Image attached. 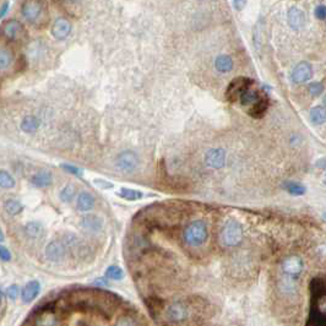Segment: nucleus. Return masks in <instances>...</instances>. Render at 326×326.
<instances>
[{"label": "nucleus", "instance_id": "nucleus-1", "mask_svg": "<svg viewBox=\"0 0 326 326\" xmlns=\"http://www.w3.org/2000/svg\"><path fill=\"white\" fill-rule=\"evenodd\" d=\"M115 300L118 302L120 299L113 293L99 290H79L69 295L67 307L81 312H97L109 317L117 308L118 303Z\"/></svg>", "mask_w": 326, "mask_h": 326}, {"label": "nucleus", "instance_id": "nucleus-2", "mask_svg": "<svg viewBox=\"0 0 326 326\" xmlns=\"http://www.w3.org/2000/svg\"><path fill=\"white\" fill-rule=\"evenodd\" d=\"M207 238H209L207 225L201 220L193 221L185 227L184 232H183V239H184L185 244L192 248L201 247L202 244L206 243Z\"/></svg>", "mask_w": 326, "mask_h": 326}, {"label": "nucleus", "instance_id": "nucleus-3", "mask_svg": "<svg viewBox=\"0 0 326 326\" xmlns=\"http://www.w3.org/2000/svg\"><path fill=\"white\" fill-rule=\"evenodd\" d=\"M243 239V228L235 220H229L223 226L220 234V240L225 247H237Z\"/></svg>", "mask_w": 326, "mask_h": 326}, {"label": "nucleus", "instance_id": "nucleus-4", "mask_svg": "<svg viewBox=\"0 0 326 326\" xmlns=\"http://www.w3.org/2000/svg\"><path fill=\"white\" fill-rule=\"evenodd\" d=\"M21 15L31 25H39L47 17L44 4L41 1H24L21 5Z\"/></svg>", "mask_w": 326, "mask_h": 326}, {"label": "nucleus", "instance_id": "nucleus-5", "mask_svg": "<svg viewBox=\"0 0 326 326\" xmlns=\"http://www.w3.org/2000/svg\"><path fill=\"white\" fill-rule=\"evenodd\" d=\"M303 270H304V262L303 259L298 255H291L287 257L281 264V271L283 273V278L288 281H295L300 277Z\"/></svg>", "mask_w": 326, "mask_h": 326}, {"label": "nucleus", "instance_id": "nucleus-6", "mask_svg": "<svg viewBox=\"0 0 326 326\" xmlns=\"http://www.w3.org/2000/svg\"><path fill=\"white\" fill-rule=\"evenodd\" d=\"M253 85H254V81L249 77H235L229 82L227 90H226V98L232 103L238 102L242 95L252 89Z\"/></svg>", "mask_w": 326, "mask_h": 326}, {"label": "nucleus", "instance_id": "nucleus-7", "mask_svg": "<svg viewBox=\"0 0 326 326\" xmlns=\"http://www.w3.org/2000/svg\"><path fill=\"white\" fill-rule=\"evenodd\" d=\"M0 33L10 42H20L26 37V30L24 24L16 19H10L0 27Z\"/></svg>", "mask_w": 326, "mask_h": 326}, {"label": "nucleus", "instance_id": "nucleus-8", "mask_svg": "<svg viewBox=\"0 0 326 326\" xmlns=\"http://www.w3.org/2000/svg\"><path fill=\"white\" fill-rule=\"evenodd\" d=\"M139 165V157L132 151H124L115 159V167L123 173H132Z\"/></svg>", "mask_w": 326, "mask_h": 326}, {"label": "nucleus", "instance_id": "nucleus-9", "mask_svg": "<svg viewBox=\"0 0 326 326\" xmlns=\"http://www.w3.org/2000/svg\"><path fill=\"white\" fill-rule=\"evenodd\" d=\"M165 317L170 323H183L189 318V307L183 302H174L168 305Z\"/></svg>", "mask_w": 326, "mask_h": 326}, {"label": "nucleus", "instance_id": "nucleus-10", "mask_svg": "<svg viewBox=\"0 0 326 326\" xmlns=\"http://www.w3.org/2000/svg\"><path fill=\"white\" fill-rule=\"evenodd\" d=\"M305 326H326L325 302L310 303V309L308 313Z\"/></svg>", "mask_w": 326, "mask_h": 326}, {"label": "nucleus", "instance_id": "nucleus-11", "mask_svg": "<svg viewBox=\"0 0 326 326\" xmlns=\"http://www.w3.org/2000/svg\"><path fill=\"white\" fill-rule=\"evenodd\" d=\"M67 253V248L64 240H52L46 247V257L49 261L60 262L65 259Z\"/></svg>", "mask_w": 326, "mask_h": 326}, {"label": "nucleus", "instance_id": "nucleus-12", "mask_svg": "<svg viewBox=\"0 0 326 326\" xmlns=\"http://www.w3.org/2000/svg\"><path fill=\"white\" fill-rule=\"evenodd\" d=\"M71 22L69 21L65 17H58L57 20L52 25L51 33L58 41H63V39H66L69 37V34L71 33Z\"/></svg>", "mask_w": 326, "mask_h": 326}, {"label": "nucleus", "instance_id": "nucleus-13", "mask_svg": "<svg viewBox=\"0 0 326 326\" xmlns=\"http://www.w3.org/2000/svg\"><path fill=\"white\" fill-rule=\"evenodd\" d=\"M309 294H310V302H315V303L325 302L326 286L324 278L323 277L312 278V281H310L309 283Z\"/></svg>", "mask_w": 326, "mask_h": 326}, {"label": "nucleus", "instance_id": "nucleus-14", "mask_svg": "<svg viewBox=\"0 0 326 326\" xmlns=\"http://www.w3.org/2000/svg\"><path fill=\"white\" fill-rule=\"evenodd\" d=\"M313 76V69L312 65L308 62H300L299 64L295 65V67L293 69L292 75V81L294 84H304V82L309 81Z\"/></svg>", "mask_w": 326, "mask_h": 326}, {"label": "nucleus", "instance_id": "nucleus-15", "mask_svg": "<svg viewBox=\"0 0 326 326\" xmlns=\"http://www.w3.org/2000/svg\"><path fill=\"white\" fill-rule=\"evenodd\" d=\"M205 163L215 169L222 168L226 164V152L222 149L209 150L205 155Z\"/></svg>", "mask_w": 326, "mask_h": 326}, {"label": "nucleus", "instance_id": "nucleus-16", "mask_svg": "<svg viewBox=\"0 0 326 326\" xmlns=\"http://www.w3.org/2000/svg\"><path fill=\"white\" fill-rule=\"evenodd\" d=\"M288 24H290L291 29H293V30L303 29L305 25L304 11L300 9H298V7H295V6L291 7L290 11H288Z\"/></svg>", "mask_w": 326, "mask_h": 326}, {"label": "nucleus", "instance_id": "nucleus-17", "mask_svg": "<svg viewBox=\"0 0 326 326\" xmlns=\"http://www.w3.org/2000/svg\"><path fill=\"white\" fill-rule=\"evenodd\" d=\"M267 108H269V98H267L266 95L264 94L260 97V99L257 103H254L252 107H249L248 114L254 118V119H260V118H262L266 114Z\"/></svg>", "mask_w": 326, "mask_h": 326}, {"label": "nucleus", "instance_id": "nucleus-18", "mask_svg": "<svg viewBox=\"0 0 326 326\" xmlns=\"http://www.w3.org/2000/svg\"><path fill=\"white\" fill-rule=\"evenodd\" d=\"M41 292V285L38 281H30L21 291V299L24 303H31Z\"/></svg>", "mask_w": 326, "mask_h": 326}, {"label": "nucleus", "instance_id": "nucleus-19", "mask_svg": "<svg viewBox=\"0 0 326 326\" xmlns=\"http://www.w3.org/2000/svg\"><path fill=\"white\" fill-rule=\"evenodd\" d=\"M30 182L36 188H47L53 182V177H52V173L49 170L42 169L39 172L34 173L31 177V179H30Z\"/></svg>", "mask_w": 326, "mask_h": 326}, {"label": "nucleus", "instance_id": "nucleus-20", "mask_svg": "<svg viewBox=\"0 0 326 326\" xmlns=\"http://www.w3.org/2000/svg\"><path fill=\"white\" fill-rule=\"evenodd\" d=\"M41 127V120L36 115H25L20 123V129L25 134H34Z\"/></svg>", "mask_w": 326, "mask_h": 326}, {"label": "nucleus", "instance_id": "nucleus-21", "mask_svg": "<svg viewBox=\"0 0 326 326\" xmlns=\"http://www.w3.org/2000/svg\"><path fill=\"white\" fill-rule=\"evenodd\" d=\"M81 226L90 232H98L103 226V221L96 215H86L81 218Z\"/></svg>", "mask_w": 326, "mask_h": 326}, {"label": "nucleus", "instance_id": "nucleus-22", "mask_svg": "<svg viewBox=\"0 0 326 326\" xmlns=\"http://www.w3.org/2000/svg\"><path fill=\"white\" fill-rule=\"evenodd\" d=\"M95 206V197L92 196V194L87 192L80 193V195L77 196L76 201V209L81 212H87L91 211Z\"/></svg>", "mask_w": 326, "mask_h": 326}, {"label": "nucleus", "instance_id": "nucleus-23", "mask_svg": "<svg viewBox=\"0 0 326 326\" xmlns=\"http://www.w3.org/2000/svg\"><path fill=\"white\" fill-rule=\"evenodd\" d=\"M24 232L31 239H39L44 234V227L42 226V223L37 222V221H32V222L26 223Z\"/></svg>", "mask_w": 326, "mask_h": 326}, {"label": "nucleus", "instance_id": "nucleus-24", "mask_svg": "<svg viewBox=\"0 0 326 326\" xmlns=\"http://www.w3.org/2000/svg\"><path fill=\"white\" fill-rule=\"evenodd\" d=\"M262 95H264V92L249 89L247 92H244V94L242 95V97H240L238 102L244 107H252L253 104L259 101Z\"/></svg>", "mask_w": 326, "mask_h": 326}, {"label": "nucleus", "instance_id": "nucleus-25", "mask_svg": "<svg viewBox=\"0 0 326 326\" xmlns=\"http://www.w3.org/2000/svg\"><path fill=\"white\" fill-rule=\"evenodd\" d=\"M215 66L220 72H229L233 69V60L229 55H220L216 58Z\"/></svg>", "mask_w": 326, "mask_h": 326}, {"label": "nucleus", "instance_id": "nucleus-26", "mask_svg": "<svg viewBox=\"0 0 326 326\" xmlns=\"http://www.w3.org/2000/svg\"><path fill=\"white\" fill-rule=\"evenodd\" d=\"M24 206H22L21 202L16 199H7L4 202V211L6 212L10 216H16V215L21 214Z\"/></svg>", "mask_w": 326, "mask_h": 326}, {"label": "nucleus", "instance_id": "nucleus-27", "mask_svg": "<svg viewBox=\"0 0 326 326\" xmlns=\"http://www.w3.org/2000/svg\"><path fill=\"white\" fill-rule=\"evenodd\" d=\"M14 63V54L7 48H0V71L9 69Z\"/></svg>", "mask_w": 326, "mask_h": 326}, {"label": "nucleus", "instance_id": "nucleus-28", "mask_svg": "<svg viewBox=\"0 0 326 326\" xmlns=\"http://www.w3.org/2000/svg\"><path fill=\"white\" fill-rule=\"evenodd\" d=\"M16 185V180L7 170L0 169V188L1 189H11Z\"/></svg>", "mask_w": 326, "mask_h": 326}, {"label": "nucleus", "instance_id": "nucleus-29", "mask_svg": "<svg viewBox=\"0 0 326 326\" xmlns=\"http://www.w3.org/2000/svg\"><path fill=\"white\" fill-rule=\"evenodd\" d=\"M75 194H76V188H75L72 184H67V185H65L62 190H60L59 197L63 202H65V204H69V202L72 201Z\"/></svg>", "mask_w": 326, "mask_h": 326}, {"label": "nucleus", "instance_id": "nucleus-30", "mask_svg": "<svg viewBox=\"0 0 326 326\" xmlns=\"http://www.w3.org/2000/svg\"><path fill=\"white\" fill-rule=\"evenodd\" d=\"M283 188L290 193L291 195H295V196H299V195H304L307 189H305L304 185L299 184V183L295 182H286L283 183Z\"/></svg>", "mask_w": 326, "mask_h": 326}, {"label": "nucleus", "instance_id": "nucleus-31", "mask_svg": "<svg viewBox=\"0 0 326 326\" xmlns=\"http://www.w3.org/2000/svg\"><path fill=\"white\" fill-rule=\"evenodd\" d=\"M119 196L123 199L128 200V201H136V200L142 199L144 194L139 190L134 189H128V188H122L119 192Z\"/></svg>", "mask_w": 326, "mask_h": 326}, {"label": "nucleus", "instance_id": "nucleus-32", "mask_svg": "<svg viewBox=\"0 0 326 326\" xmlns=\"http://www.w3.org/2000/svg\"><path fill=\"white\" fill-rule=\"evenodd\" d=\"M310 120L315 125H320L325 122V109L322 106H317L310 109Z\"/></svg>", "mask_w": 326, "mask_h": 326}, {"label": "nucleus", "instance_id": "nucleus-33", "mask_svg": "<svg viewBox=\"0 0 326 326\" xmlns=\"http://www.w3.org/2000/svg\"><path fill=\"white\" fill-rule=\"evenodd\" d=\"M123 277H124V272L117 265H110L108 269L106 270V278H109V280L113 281H120L123 280Z\"/></svg>", "mask_w": 326, "mask_h": 326}, {"label": "nucleus", "instance_id": "nucleus-34", "mask_svg": "<svg viewBox=\"0 0 326 326\" xmlns=\"http://www.w3.org/2000/svg\"><path fill=\"white\" fill-rule=\"evenodd\" d=\"M114 326H137V320L131 314L120 315L115 322Z\"/></svg>", "mask_w": 326, "mask_h": 326}, {"label": "nucleus", "instance_id": "nucleus-35", "mask_svg": "<svg viewBox=\"0 0 326 326\" xmlns=\"http://www.w3.org/2000/svg\"><path fill=\"white\" fill-rule=\"evenodd\" d=\"M308 90H309V94L312 95V96L318 97L324 91V85H323L322 82H313V84L309 85V89Z\"/></svg>", "mask_w": 326, "mask_h": 326}, {"label": "nucleus", "instance_id": "nucleus-36", "mask_svg": "<svg viewBox=\"0 0 326 326\" xmlns=\"http://www.w3.org/2000/svg\"><path fill=\"white\" fill-rule=\"evenodd\" d=\"M62 168L64 170H66L67 173H71V174L77 175V177L82 174V170L80 169V168L75 167V165H71V164H62Z\"/></svg>", "mask_w": 326, "mask_h": 326}, {"label": "nucleus", "instance_id": "nucleus-37", "mask_svg": "<svg viewBox=\"0 0 326 326\" xmlns=\"http://www.w3.org/2000/svg\"><path fill=\"white\" fill-rule=\"evenodd\" d=\"M0 260L1 261H10L11 260V253L4 245H0Z\"/></svg>", "mask_w": 326, "mask_h": 326}, {"label": "nucleus", "instance_id": "nucleus-38", "mask_svg": "<svg viewBox=\"0 0 326 326\" xmlns=\"http://www.w3.org/2000/svg\"><path fill=\"white\" fill-rule=\"evenodd\" d=\"M94 183L97 185V187L101 188V189H112V188L114 187L113 183L107 182V180H103V179H95Z\"/></svg>", "mask_w": 326, "mask_h": 326}, {"label": "nucleus", "instance_id": "nucleus-39", "mask_svg": "<svg viewBox=\"0 0 326 326\" xmlns=\"http://www.w3.org/2000/svg\"><path fill=\"white\" fill-rule=\"evenodd\" d=\"M6 295L9 298H11V299H16L17 295H19V287H17L16 285L10 286L6 291Z\"/></svg>", "mask_w": 326, "mask_h": 326}, {"label": "nucleus", "instance_id": "nucleus-40", "mask_svg": "<svg viewBox=\"0 0 326 326\" xmlns=\"http://www.w3.org/2000/svg\"><path fill=\"white\" fill-rule=\"evenodd\" d=\"M315 17L322 20V21H324L326 17V9L324 5H320V6L315 7Z\"/></svg>", "mask_w": 326, "mask_h": 326}, {"label": "nucleus", "instance_id": "nucleus-41", "mask_svg": "<svg viewBox=\"0 0 326 326\" xmlns=\"http://www.w3.org/2000/svg\"><path fill=\"white\" fill-rule=\"evenodd\" d=\"M6 310V299H5L4 292L0 293V317L5 313Z\"/></svg>", "mask_w": 326, "mask_h": 326}, {"label": "nucleus", "instance_id": "nucleus-42", "mask_svg": "<svg viewBox=\"0 0 326 326\" xmlns=\"http://www.w3.org/2000/svg\"><path fill=\"white\" fill-rule=\"evenodd\" d=\"M9 6H10L9 1H5L4 4L1 5V7H0V20L4 19L5 15L7 14V11H9Z\"/></svg>", "mask_w": 326, "mask_h": 326}, {"label": "nucleus", "instance_id": "nucleus-43", "mask_svg": "<svg viewBox=\"0 0 326 326\" xmlns=\"http://www.w3.org/2000/svg\"><path fill=\"white\" fill-rule=\"evenodd\" d=\"M94 285L98 286V287H106V286H108V280L106 277H99L95 280Z\"/></svg>", "mask_w": 326, "mask_h": 326}, {"label": "nucleus", "instance_id": "nucleus-44", "mask_svg": "<svg viewBox=\"0 0 326 326\" xmlns=\"http://www.w3.org/2000/svg\"><path fill=\"white\" fill-rule=\"evenodd\" d=\"M245 4H247L245 1H234V2H233V5H234L235 9H237V10H242V7L244 6Z\"/></svg>", "mask_w": 326, "mask_h": 326}, {"label": "nucleus", "instance_id": "nucleus-45", "mask_svg": "<svg viewBox=\"0 0 326 326\" xmlns=\"http://www.w3.org/2000/svg\"><path fill=\"white\" fill-rule=\"evenodd\" d=\"M2 240H4V234H2L1 229H0V243H1Z\"/></svg>", "mask_w": 326, "mask_h": 326}, {"label": "nucleus", "instance_id": "nucleus-46", "mask_svg": "<svg viewBox=\"0 0 326 326\" xmlns=\"http://www.w3.org/2000/svg\"><path fill=\"white\" fill-rule=\"evenodd\" d=\"M1 292H2V291H1V290H0V293H1Z\"/></svg>", "mask_w": 326, "mask_h": 326}]
</instances>
